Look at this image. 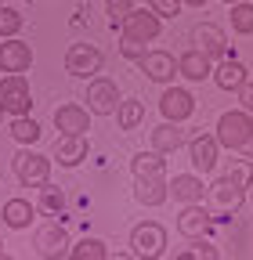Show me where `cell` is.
<instances>
[{
  "mask_svg": "<svg viewBox=\"0 0 253 260\" xmlns=\"http://www.w3.org/2000/svg\"><path fill=\"white\" fill-rule=\"evenodd\" d=\"M213 134H217L220 148L242 152V148L249 145V138H253V119H249V112H246V109H232V112H225V116L217 119Z\"/></svg>",
  "mask_w": 253,
  "mask_h": 260,
  "instance_id": "cell-1",
  "label": "cell"
},
{
  "mask_svg": "<svg viewBox=\"0 0 253 260\" xmlns=\"http://www.w3.org/2000/svg\"><path fill=\"white\" fill-rule=\"evenodd\" d=\"M0 109L8 116H25L33 109V90H29L25 76L22 73H8L0 80Z\"/></svg>",
  "mask_w": 253,
  "mask_h": 260,
  "instance_id": "cell-2",
  "label": "cell"
},
{
  "mask_svg": "<svg viewBox=\"0 0 253 260\" xmlns=\"http://www.w3.org/2000/svg\"><path fill=\"white\" fill-rule=\"evenodd\" d=\"M105 65V54L94 47V44H69L66 51V73L80 76V80H94Z\"/></svg>",
  "mask_w": 253,
  "mask_h": 260,
  "instance_id": "cell-3",
  "label": "cell"
},
{
  "mask_svg": "<svg viewBox=\"0 0 253 260\" xmlns=\"http://www.w3.org/2000/svg\"><path fill=\"white\" fill-rule=\"evenodd\" d=\"M131 253L141 256V260H155V256H163L167 253V232H163V224H138L134 232H131Z\"/></svg>",
  "mask_w": 253,
  "mask_h": 260,
  "instance_id": "cell-4",
  "label": "cell"
},
{
  "mask_svg": "<svg viewBox=\"0 0 253 260\" xmlns=\"http://www.w3.org/2000/svg\"><path fill=\"white\" fill-rule=\"evenodd\" d=\"M11 167H15V177L25 184V188H40V184H47L51 181V159L47 155H40V152H18L15 159H11Z\"/></svg>",
  "mask_w": 253,
  "mask_h": 260,
  "instance_id": "cell-5",
  "label": "cell"
},
{
  "mask_svg": "<svg viewBox=\"0 0 253 260\" xmlns=\"http://www.w3.org/2000/svg\"><path fill=\"white\" fill-rule=\"evenodd\" d=\"M119 87L112 83V80H105V76H94L90 83H87V109L94 112V116H112L116 109H119Z\"/></svg>",
  "mask_w": 253,
  "mask_h": 260,
  "instance_id": "cell-6",
  "label": "cell"
},
{
  "mask_svg": "<svg viewBox=\"0 0 253 260\" xmlns=\"http://www.w3.org/2000/svg\"><path fill=\"white\" fill-rule=\"evenodd\" d=\"M160 29H163V18L155 15L152 8H145V11H131L123 18V25H119V32L123 37H131V40H141V44H148V40H155L160 37Z\"/></svg>",
  "mask_w": 253,
  "mask_h": 260,
  "instance_id": "cell-7",
  "label": "cell"
},
{
  "mask_svg": "<svg viewBox=\"0 0 253 260\" xmlns=\"http://www.w3.org/2000/svg\"><path fill=\"white\" fill-rule=\"evenodd\" d=\"M206 206H210L213 217H232V213H239V206H242V188L232 184L228 177H220V181L210 188V195H206Z\"/></svg>",
  "mask_w": 253,
  "mask_h": 260,
  "instance_id": "cell-8",
  "label": "cell"
},
{
  "mask_svg": "<svg viewBox=\"0 0 253 260\" xmlns=\"http://www.w3.org/2000/svg\"><path fill=\"white\" fill-rule=\"evenodd\" d=\"M87 134H58L54 148H51V159L58 162V167H80V162L87 159Z\"/></svg>",
  "mask_w": 253,
  "mask_h": 260,
  "instance_id": "cell-9",
  "label": "cell"
},
{
  "mask_svg": "<svg viewBox=\"0 0 253 260\" xmlns=\"http://www.w3.org/2000/svg\"><path fill=\"white\" fill-rule=\"evenodd\" d=\"M33 65V47L18 37H8L0 44V73H25Z\"/></svg>",
  "mask_w": 253,
  "mask_h": 260,
  "instance_id": "cell-10",
  "label": "cell"
},
{
  "mask_svg": "<svg viewBox=\"0 0 253 260\" xmlns=\"http://www.w3.org/2000/svg\"><path fill=\"white\" fill-rule=\"evenodd\" d=\"M138 65H141V73H145L152 83H170V80L181 73V69H177V58H174L170 51H148Z\"/></svg>",
  "mask_w": 253,
  "mask_h": 260,
  "instance_id": "cell-11",
  "label": "cell"
},
{
  "mask_svg": "<svg viewBox=\"0 0 253 260\" xmlns=\"http://www.w3.org/2000/svg\"><path fill=\"white\" fill-rule=\"evenodd\" d=\"M210 220H213L210 206H203V203H184V210L177 213V232H181L184 239H199V235H206Z\"/></svg>",
  "mask_w": 253,
  "mask_h": 260,
  "instance_id": "cell-12",
  "label": "cell"
},
{
  "mask_svg": "<svg viewBox=\"0 0 253 260\" xmlns=\"http://www.w3.org/2000/svg\"><path fill=\"white\" fill-rule=\"evenodd\" d=\"M217 152H220L217 134H196L192 141H188V155H192L196 174H210L217 167Z\"/></svg>",
  "mask_w": 253,
  "mask_h": 260,
  "instance_id": "cell-13",
  "label": "cell"
},
{
  "mask_svg": "<svg viewBox=\"0 0 253 260\" xmlns=\"http://www.w3.org/2000/svg\"><path fill=\"white\" fill-rule=\"evenodd\" d=\"M160 112H163L170 123H184L188 116L196 112V98L188 94V90H181V87H167L163 98H160Z\"/></svg>",
  "mask_w": 253,
  "mask_h": 260,
  "instance_id": "cell-14",
  "label": "cell"
},
{
  "mask_svg": "<svg viewBox=\"0 0 253 260\" xmlns=\"http://www.w3.org/2000/svg\"><path fill=\"white\" fill-rule=\"evenodd\" d=\"M192 40H196V47H199V51H206L213 61L228 58V37H225V29H217L213 22L196 25V29H192Z\"/></svg>",
  "mask_w": 253,
  "mask_h": 260,
  "instance_id": "cell-15",
  "label": "cell"
},
{
  "mask_svg": "<svg viewBox=\"0 0 253 260\" xmlns=\"http://www.w3.org/2000/svg\"><path fill=\"white\" fill-rule=\"evenodd\" d=\"M177 69H181V76H184V80L203 83L206 76H213V58H210L206 51L192 47V51H184V54L177 58Z\"/></svg>",
  "mask_w": 253,
  "mask_h": 260,
  "instance_id": "cell-16",
  "label": "cell"
},
{
  "mask_svg": "<svg viewBox=\"0 0 253 260\" xmlns=\"http://www.w3.org/2000/svg\"><path fill=\"white\" fill-rule=\"evenodd\" d=\"M213 83L220 90H242L249 83V73H246V65L239 58H220V65L213 69Z\"/></svg>",
  "mask_w": 253,
  "mask_h": 260,
  "instance_id": "cell-17",
  "label": "cell"
},
{
  "mask_svg": "<svg viewBox=\"0 0 253 260\" xmlns=\"http://www.w3.org/2000/svg\"><path fill=\"white\" fill-rule=\"evenodd\" d=\"M54 126L61 130V134H87L90 130V109L61 105V109H54Z\"/></svg>",
  "mask_w": 253,
  "mask_h": 260,
  "instance_id": "cell-18",
  "label": "cell"
},
{
  "mask_svg": "<svg viewBox=\"0 0 253 260\" xmlns=\"http://www.w3.org/2000/svg\"><path fill=\"white\" fill-rule=\"evenodd\" d=\"M134 199H138L141 206H163V203L170 199V184L163 181V174H155V177H138Z\"/></svg>",
  "mask_w": 253,
  "mask_h": 260,
  "instance_id": "cell-19",
  "label": "cell"
},
{
  "mask_svg": "<svg viewBox=\"0 0 253 260\" xmlns=\"http://www.w3.org/2000/svg\"><path fill=\"white\" fill-rule=\"evenodd\" d=\"M170 195H174L177 203H203L206 199V184L196 174H177L170 181Z\"/></svg>",
  "mask_w": 253,
  "mask_h": 260,
  "instance_id": "cell-20",
  "label": "cell"
},
{
  "mask_svg": "<svg viewBox=\"0 0 253 260\" xmlns=\"http://www.w3.org/2000/svg\"><path fill=\"white\" fill-rule=\"evenodd\" d=\"M37 217V206L29 203V199H8L4 203V224L15 228V232H22V228H29Z\"/></svg>",
  "mask_w": 253,
  "mask_h": 260,
  "instance_id": "cell-21",
  "label": "cell"
},
{
  "mask_svg": "<svg viewBox=\"0 0 253 260\" xmlns=\"http://www.w3.org/2000/svg\"><path fill=\"white\" fill-rule=\"evenodd\" d=\"M181 145H184V134L177 130V123L167 119V123H160V126L152 130V148H155V152L167 155V152H177Z\"/></svg>",
  "mask_w": 253,
  "mask_h": 260,
  "instance_id": "cell-22",
  "label": "cell"
},
{
  "mask_svg": "<svg viewBox=\"0 0 253 260\" xmlns=\"http://www.w3.org/2000/svg\"><path fill=\"white\" fill-rule=\"evenodd\" d=\"M61 246H66V232H61V224H47V228L37 232V253L61 256Z\"/></svg>",
  "mask_w": 253,
  "mask_h": 260,
  "instance_id": "cell-23",
  "label": "cell"
},
{
  "mask_svg": "<svg viewBox=\"0 0 253 260\" xmlns=\"http://www.w3.org/2000/svg\"><path fill=\"white\" fill-rule=\"evenodd\" d=\"M163 167H167V159H163V152H138L134 159H131V170H134V177H155V174H163Z\"/></svg>",
  "mask_w": 253,
  "mask_h": 260,
  "instance_id": "cell-24",
  "label": "cell"
},
{
  "mask_svg": "<svg viewBox=\"0 0 253 260\" xmlns=\"http://www.w3.org/2000/svg\"><path fill=\"white\" fill-rule=\"evenodd\" d=\"M11 138L18 141V145H37L40 141V123L33 119V116H11Z\"/></svg>",
  "mask_w": 253,
  "mask_h": 260,
  "instance_id": "cell-25",
  "label": "cell"
},
{
  "mask_svg": "<svg viewBox=\"0 0 253 260\" xmlns=\"http://www.w3.org/2000/svg\"><path fill=\"white\" fill-rule=\"evenodd\" d=\"M116 119H119V130H134L145 119V105L138 102V98H123L119 109H116Z\"/></svg>",
  "mask_w": 253,
  "mask_h": 260,
  "instance_id": "cell-26",
  "label": "cell"
},
{
  "mask_svg": "<svg viewBox=\"0 0 253 260\" xmlns=\"http://www.w3.org/2000/svg\"><path fill=\"white\" fill-rule=\"evenodd\" d=\"M69 256H73V260H105L109 249H105L102 239H83V242H76V246L69 249Z\"/></svg>",
  "mask_w": 253,
  "mask_h": 260,
  "instance_id": "cell-27",
  "label": "cell"
},
{
  "mask_svg": "<svg viewBox=\"0 0 253 260\" xmlns=\"http://www.w3.org/2000/svg\"><path fill=\"white\" fill-rule=\"evenodd\" d=\"M232 29L239 37H253V4H246V0L232 4Z\"/></svg>",
  "mask_w": 253,
  "mask_h": 260,
  "instance_id": "cell-28",
  "label": "cell"
},
{
  "mask_svg": "<svg viewBox=\"0 0 253 260\" xmlns=\"http://www.w3.org/2000/svg\"><path fill=\"white\" fill-rule=\"evenodd\" d=\"M225 177H228L232 184H239V188L246 191V188L253 184V159H235L232 167H228V174H225Z\"/></svg>",
  "mask_w": 253,
  "mask_h": 260,
  "instance_id": "cell-29",
  "label": "cell"
},
{
  "mask_svg": "<svg viewBox=\"0 0 253 260\" xmlns=\"http://www.w3.org/2000/svg\"><path fill=\"white\" fill-rule=\"evenodd\" d=\"M18 32H22V15L15 8H0V40L18 37Z\"/></svg>",
  "mask_w": 253,
  "mask_h": 260,
  "instance_id": "cell-30",
  "label": "cell"
},
{
  "mask_svg": "<svg viewBox=\"0 0 253 260\" xmlns=\"http://www.w3.org/2000/svg\"><path fill=\"white\" fill-rule=\"evenodd\" d=\"M37 210H44V213H61V191L47 181V184H40V206Z\"/></svg>",
  "mask_w": 253,
  "mask_h": 260,
  "instance_id": "cell-31",
  "label": "cell"
},
{
  "mask_svg": "<svg viewBox=\"0 0 253 260\" xmlns=\"http://www.w3.org/2000/svg\"><path fill=\"white\" fill-rule=\"evenodd\" d=\"M220 253H217V246H210V242H192L188 249H181V260H217Z\"/></svg>",
  "mask_w": 253,
  "mask_h": 260,
  "instance_id": "cell-32",
  "label": "cell"
},
{
  "mask_svg": "<svg viewBox=\"0 0 253 260\" xmlns=\"http://www.w3.org/2000/svg\"><path fill=\"white\" fill-rule=\"evenodd\" d=\"M105 11H109V22L119 29V25H123V18L134 11V0H109V4H105Z\"/></svg>",
  "mask_w": 253,
  "mask_h": 260,
  "instance_id": "cell-33",
  "label": "cell"
},
{
  "mask_svg": "<svg viewBox=\"0 0 253 260\" xmlns=\"http://www.w3.org/2000/svg\"><path fill=\"white\" fill-rule=\"evenodd\" d=\"M119 54H123V58H131V61H141V58L148 54V44H141V40H131V37H123V40H119Z\"/></svg>",
  "mask_w": 253,
  "mask_h": 260,
  "instance_id": "cell-34",
  "label": "cell"
},
{
  "mask_svg": "<svg viewBox=\"0 0 253 260\" xmlns=\"http://www.w3.org/2000/svg\"><path fill=\"white\" fill-rule=\"evenodd\" d=\"M148 8L160 15V18H177L181 11V0H148Z\"/></svg>",
  "mask_w": 253,
  "mask_h": 260,
  "instance_id": "cell-35",
  "label": "cell"
},
{
  "mask_svg": "<svg viewBox=\"0 0 253 260\" xmlns=\"http://www.w3.org/2000/svg\"><path fill=\"white\" fill-rule=\"evenodd\" d=\"M239 94H242V109H246V112H253V87L246 83V87H242Z\"/></svg>",
  "mask_w": 253,
  "mask_h": 260,
  "instance_id": "cell-36",
  "label": "cell"
},
{
  "mask_svg": "<svg viewBox=\"0 0 253 260\" xmlns=\"http://www.w3.org/2000/svg\"><path fill=\"white\" fill-rule=\"evenodd\" d=\"M181 4H188V8H206L210 0H181Z\"/></svg>",
  "mask_w": 253,
  "mask_h": 260,
  "instance_id": "cell-37",
  "label": "cell"
},
{
  "mask_svg": "<svg viewBox=\"0 0 253 260\" xmlns=\"http://www.w3.org/2000/svg\"><path fill=\"white\" fill-rule=\"evenodd\" d=\"M242 152H246V155H249V159H253V138H249V145H246V148H242Z\"/></svg>",
  "mask_w": 253,
  "mask_h": 260,
  "instance_id": "cell-38",
  "label": "cell"
},
{
  "mask_svg": "<svg viewBox=\"0 0 253 260\" xmlns=\"http://www.w3.org/2000/svg\"><path fill=\"white\" fill-rule=\"evenodd\" d=\"M225 4H228V8H232V4H239V0H225Z\"/></svg>",
  "mask_w": 253,
  "mask_h": 260,
  "instance_id": "cell-39",
  "label": "cell"
},
{
  "mask_svg": "<svg viewBox=\"0 0 253 260\" xmlns=\"http://www.w3.org/2000/svg\"><path fill=\"white\" fill-rule=\"evenodd\" d=\"M0 256H4V242H0Z\"/></svg>",
  "mask_w": 253,
  "mask_h": 260,
  "instance_id": "cell-40",
  "label": "cell"
},
{
  "mask_svg": "<svg viewBox=\"0 0 253 260\" xmlns=\"http://www.w3.org/2000/svg\"><path fill=\"white\" fill-rule=\"evenodd\" d=\"M0 119H4V109H0Z\"/></svg>",
  "mask_w": 253,
  "mask_h": 260,
  "instance_id": "cell-41",
  "label": "cell"
},
{
  "mask_svg": "<svg viewBox=\"0 0 253 260\" xmlns=\"http://www.w3.org/2000/svg\"><path fill=\"white\" fill-rule=\"evenodd\" d=\"M0 8H4V4H0Z\"/></svg>",
  "mask_w": 253,
  "mask_h": 260,
  "instance_id": "cell-42",
  "label": "cell"
}]
</instances>
